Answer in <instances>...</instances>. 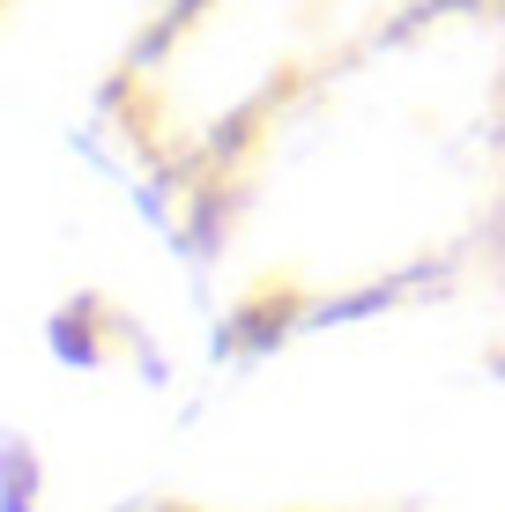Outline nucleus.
I'll use <instances>...</instances> for the list:
<instances>
[]
</instances>
